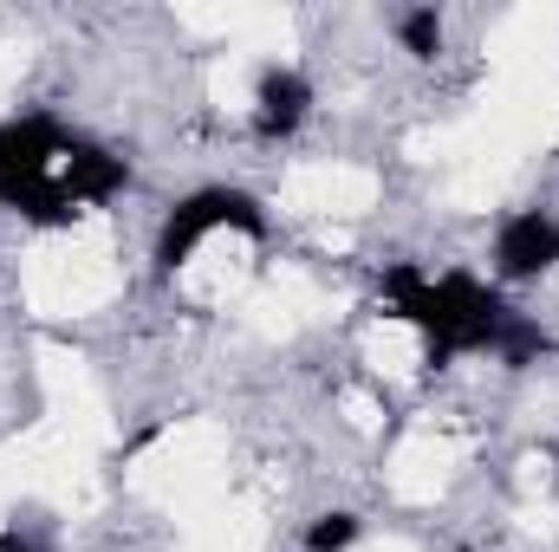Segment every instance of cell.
I'll return each instance as SVG.
<instances>
[{
    "mask_svg": "<svg viewBox=\"0 0 559 552\" xmlns=\"http://www.w3.org/2000/svg\"><path fill=\"white\" fill-rule=\"evenodd\" d=\"M397 33H404V46H411L417 59H429V52L442 46V20H436V7H417V13H404V26H397Z\"/></svg>",
    "mask_w": 559,
    "mask_h": 552,
    "instance_id": "cell-7",
    "label": "cell"
},
{
    "mask_svg": "<svg viewBox=\"0 0 559 552\" xmlns=\"http://www.w3.org/2000/svg\"><path fill=\"white\" fill-rule=\"evenodd\" d=\"M384 292H391V305H397L411 325H423L429 364H449V358H462V351H501L508 364H527L534 351H547V338H540L534 325H521V319L495 299V286H481V279H468V274L423 279L417 267H391V274H384Z\"/></svg>",
    "mask_w": 559,
    "mask_h": 552,
    "instance_id": "cell-1",
    "label": "cell"
},
{
    "mask_svg": "<svg viewBox=\"0 0 559 552\" xmlns=\"http://www.w3.org/2000/svg\"><path fill=\"white\" fill-rule=\"evenodd\" d=\"M495 261H501V274L508 279H534L547 274L559 261V221L554 215H514L508 228H501V241H495Z\"/></svg>",
    "mask_w": 559,
    "mask_h": 552,
    "instance_id": "cell-4",
    "label": "cell"
},
{
    "mask_svg": "<svg viewBox=\"0 0 559 552\" xmlns=\"http://www.w3.org/2000/svg\"><path fill=\"white\" fill-rule=\"evenodd\" d=\"M352 540H358V520H352V514H325V520L312 527V540H306V547H312V552H345Z\"/></svg>",
    "mask_w": 559,
    "mask_h": 552,
    "instance_id": "cell-8",
    "label": "cell"
},
{
    "mask_svg": "<svg viewBox=\"0 0 559 552\" xmlns=\"http://www.w3.org/2000/svg\"><path fill=\"white\" fill-rule=\"evenodd\" d=\"M118 189H124V163H118V156H105V149H92V143H72V149H66V163H59V195H66V208L105 202V195H118Z\"/></svg>",
    "mask_w": 559,
    "mask_h": 552,
    "instance_id": "cell-5",
    "label": "cell"
},
{
    "mask_svg": "<svg viewBox=\"0 0 559 552\" xmlns=\"http://www.w3.org/2000/svg\"><path fill=\"white\" fill-rule=\"evenodd\" d=\"M215 228H241V235H267V221H261V208H254V195H241V189H202V195H189L169 221H163V241H156V261H163V274H176L189 254H195V241L202 235H215Z\"/></svg>",
    "mask_w": 559,
    "mask_h": 552,
    "instance_id": "cell-3",
    "label": "cell"
},
{
    "mask_svg": "<svg viewBox=\"0 0 559 552\" xmlns=\"http://www.w3.org/2000/svg\"><path fill=\"white\" fill-rule=\"evenodd\" d=\"M306 105H312V85H306L299 72H267V79H261V131H267V137L299 131Z\"/></svg>",
    "mask_w": 559,
    "mask_h": 552,
    "instance_id": "cell-6",
    "label": "cell"
},
{
    "mask_svg": "<svg viewBox=\"0 0 559 552\" xmlns=\"http://www.w3.org/2000/svg\"><path fill=\"white\" fill-rule=\"evenodd\" d=\"M66 131L52 118H20L0 124V202L33 215V221H66V195H59V163H66Z\"/></svg>",
    "mask_w": 559,
    "mask_h": 552,
    "instance_id": "cell-2",
    "label": "cell"
},
{
    "mask_svg": "<svg viewBox=\"0 0 559 552\" xmlns=\"http://www.w3.org/2000/svg\"><path fill=\"white\" fill-rule=\"evenodd\" d=\"M0 552H33V547H26L20 533H0Z\"/></svg>",
    "mask_w": 559,
    "mask_h": 552,
    "instance_id": "cell-9",
    "label": "cell"
}]
</instances>
